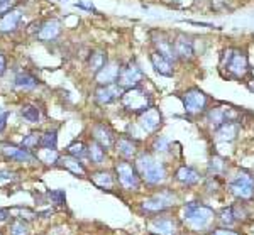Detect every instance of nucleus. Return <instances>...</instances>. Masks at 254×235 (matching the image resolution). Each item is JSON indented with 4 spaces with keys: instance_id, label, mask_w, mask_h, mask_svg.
<instances>
[{
    "instance_id": "nucleus-22",
    "label": "nucleus",
    "mask_w": 254,
    "mask_h": 235,
    "mask_svg": "<svg viewBox=\"0 0 254 235\" xmlns=\"http://www.w3.org/2000/svg\"><path fill=\"white\" fill-rule=\"evenodd\" d=\"M61 32V22L58 19H49L46 22L41 24L39 31H38V39L39 41H55Z\"/></svg>"
},
{
    "instance_id": "nucleus-15",
    "label": "nucleus",
    "mask_w": 254,
    "mask_h": 235,
    "mask_svg": "<svg viewBox=\"0 0 254 235\" xmlns=\"http://www.w3.org/2000/svg\"><path fill=\"white\" fill-rule=\"evenodd\" d=\"M92 135L93 141H97L105 149H110V147L116 146V134L107 123H95L92 127Z\"/></svg>"
},
{
    "instance_id": "nucleus-40",
    "label": "nucleus",
    "mask_w": 254,
    "mask_h": 235,
    "mask_svg": "<svg viewBox=\"0 0 254 235\" xmlns=\"http://www.w3.org/2000/svg\"><path fill=\"white\" fill-rule=\"evenodd\" d=\"M14 3H15V0H0V17H2L3 14H7L9 10H12Z\"/></svg>"
},
{
    "instance_id": "nucleus-35",
    "label": "nucleus",
    "mask_w": 254,
    "mask_h": 235,
    "mask_svg": "<svg viewBox=\"0 0 254 235\" xmlns=\"http://www.w3.org/2000/svg\"><path fill=\"white\" fill-rule=\"evenodd\" d=\"M219 220H220V224L225 225V227L234 225V222H236L234 207H225V208L220 210V213H219Z\"/></svg>"
},
{
    "instance_id": "nucleus-3",
    "label": "nucleus",
    "mask_w": 254,
    "mask_h": 235,
    "mask_svg": "<svg viewBox=\"0 0 254 235\" xmlns=\"http://www.w3.org/2000/svg\"><path fill=\"white\" fill-rule=\"evenodd\" d=\"M215 213L208 205L200 203V201H190L185 207V222L191 229L195 230H203L210 225V222L214 220Z\"/></svg>"
},
{
    "instance_id": "nucleus-46",
    "label": "nucleus",
    "mask_w": 254,
    "mask_h": 235,
    "mask_svg": "<svg viewBox=\"0 0 254 235\" xmlns=\"http://www.w3.org/2000/svg\"><path fill=\"white\" fill-rule=\"evenodd\" d=\"M76 7H81V9H87V10H95L93 5H88V3H76Z\"/></svg>"
},
{
    "instance_id": "nucleus-39",
    "label": "nucleus",
    "mask_w": 254,
    "mask_h": 235,
    "mask_svg": "<svg viewBox=\"0 0 254 235\" xmlns=\"http://www.w3.org/2000/svg\"><path fill=\"white\" fill-rule=\"evenodd\" d=\"M48 198L51 200V203L63 205L64 200H66V195H64L63 189H51V191H48Z\"/></svg>"
},
{
    "instance_id": "nucleus-29",
    "label": "nucleus",
    "mask_w": 254,
    "mask_h": 235,
    "mask_svg": "<svg viewBox=\"0 0 254 235\" xmlns=\"http://www.w3.org/2000/svg\"><path fill=\"white\" fill-rule=\"evenodd\" d=\"M90 178H92L93 183L102 189H110L114 186V178L109 171H97V173H93Z\"/></svg>"
},
{
    "instance_id": "nucleus-26",
    "label": "nucleus",
    "mask_w": 254,
    "mask_h": 235,
    "mask_svg": "<svg viewBox=\"0 0 254 235\" xmlns=\"http://www.w3.org/2000/svg\"><path fill=\"white\" fill-rule=\"evenodd\" d=\"M105 64H107V53L97 49V51H93L92 55H90V58H88V69L92 73H98Z\"/></svg>"
},
{
    "instance_id": "nucleus-7",
    "label": "nucleus",
    "mask_w": 254,
    "mask_h": 235,
    "mask_svg": "<svg viewBox=\"0 0 254 235\" xmlns=\"http://www.w3.org/2000/svg\"><path fill=\"white\" fill-rule=\"evenodd\" d=\"M229 189L239 200H251L254 196V176L248 171H239L229 183Z\"/></svg>"
},
{
    "instance_id": "nucleus-31",
    "label": "nucleus",
    "mask_w": 254,
    "mask_h": 235,
    "mask_svg": "<svg viewBox=\"0 0 254 235\" xmlns=\"http://www.w3.org/2000/svg\"><path fill=\"white\" fill-rule=\"evenodd\" d=\"M56 146H58V130H48L41 135L39 147H44V149H56Z\"/></svg>"
},
{
    "instance_id": "nucleus-37",
    "label": "nucleus",
    "mask_w": 254,
    "mask_h": 235,
    "mask_svg": "<svg viewBox=\"0 0 254 235\" xmlns=\"http://www.w3.org/2000/svg\"><path fill=\"white\" fill-rule=\"evenodd\" d=\"M39 142H41V135L36 134V132H32V134L24 137L22 146L26 147V149H29V151H34V149H38V147H39Z\"/></svg>"
},
{
    "instance_id": "nucleus-12",
    "label": "nucleus",
    "mask_w": 254,
    "mask_h": 235,
    "mask_svg": "<svg viewBox=\"0 0 254 235\" xmlns=\"http://www.w3.org/2000/svg\"><path fill=\"white\" fill-rule=\"evenodd\" d=\"M151 41H153L154 44V51H158L159 55H163L165 58L171 61V63H175V61H178V58L175 55V48H173V41H171L165 32H153V36H151Z\"/></svg>"
},
{
    "instance_id": "nucleus-36",
    "label": "nucleus",
    "mask_w": 254,
    "mask_h": 235,
    "mask_svg": "<svg viewBox=\"0 0 254 235\" xmlns=\"http://www.w3.org/2000/svg\"><path fill=\"white\" fill-rule=\"evenodd\" d=\"M224 170H225V161L220 156H214L210 159V163H208V171L214 173V176H217L220 173H224Z\"/></svg>"
},
{
    "instance_id": "nucleus-16",
    "label": "nucleus",
    "mask_w": 254,
    "mask_h": 235,
    "mask_svg": "<svg viewBox=\"0 0 254 235\" xmlns=\"http://www.w3.org/2000/svg\"><path fill=\"white\" fill-rule=\"evenodd\" d=\"M0 152L5 156L7 159H14L19 163H32L34 156L31 154L29 149H26L24 146H12V144H0Z\"/></svg>"
},
{
    "instance_id": "nucleus-10",
    "label": "nucleus",
    "mask_w": 254,
    "mask_h": 235,
    "mask_svg": "<svg viewBox=\"0 0 254 235\" xmlns=\"http://www.w3.org/2000/svg\"><path fill=\"white\" fill-rule=\"evenodd\" d=\"M137 123L146 134H153V132H156L163 125V115L156 107H149L146 112L139 114Z\"/></svg>"
},
{
    "instance_id": "nucleus-41",
    "label": "nucleus",
    "mask_w": 254,
    "mask_h": 235,
    "mask_svg": "<svg viewBox=\"0 0 254 235\" xmlns=\"http://www.w3.org/2000/svg\"><path fill=\"white\" fill-rule=\"evenodd\" d=\"M7 118H9V112H7V110H0V132L5 130Z\"/></svg>"
},
{
    "instance_id": "nucleus-25",
    "label": "nucleus",
    "mask_w": 254,
    "mask_h": 235,
    "mask_svg": "<svg viewBox=\"0 0 254 235\" xmlns=\"http://www.w3.org/2000/svg\"><path fill=\"white\" fill-rule=\"evenodd\" d=\"M175 178L182 184L190 186V184H196L200 181V173L191 166H180L178 170H176Z\"/></svg>"
},
{
    "instance_id": "nucleus-13",
    "label": "nucleus",
    "mask_w": 254,
    "mask_h": 235,
    "mask_svg": "<svg viewBox=\"0 0 254 235\" xmlns=\"http://www.w3.org/2000/svg\"><path fill=\"white\" fill-rule=\"evenodd\" d=\"M227 120H236V112L227 105H219L214 109L207 110V122L214 127L222 125Z\"/></svg>"
},
{
    "instance_id": "nucleus-44",
    "label": "nucleus",
    "mask_w": 254,
    "mask_h": 235,
    "mask_svg": "<svg viewBox=\"0 0 254 235\" xmlns=\"http://www.w3.org/2000/svg\"><path fill=\"white\" fill-rule=\"evenodd\" d=\"M5 69H7V59L3 55H0V76L5 73Z\"/></svg>"
},
{
    "instance_id": "nucleus-20",
    "label": "nucleus",
    "mask_w": 254,
    "mask_h": 235,
    "mask_svg": "<svg viewBox=\"0 0 254 235\" xmlns=\"http://www.w3.org/2000/svg\"><path fill=\"white\" fill-rule=\"evenodd\" d=\"M149 59H151V64H153L154 71H156L158 75H161V76H168V78L175 75L173 63H171V61L168 59V58H165L163 55H159L158 51H153V53H151Z\"/></svg>"
},
{
    "instance_id": "nucleus-33",
    "label": "nucleus",
    "mask_w": 254,
    "mask_h": 235,
    "mask_svg": "<svg viewBox=\"0 0 254 235\" xmlns=\"http://www.w3.org/2000/svg\"><path fill=\"white\" fill-rule=\"evenodd\" d=\"M20 114H22V117L31 123H38L41 120V112L36 105H24Z\"/></svg>"
},
{
    "instance_id": "nucleus-38",
    "label": "nucleus",
    "mask_w": 254,
    "mask_h": 235,
    "mask_svg": "<svg viewBox=\"0 0 254 235\" xmlns=\"http://www.w3.org/2000/svg\"><path fill=\"white\" fill-rule=\"evenodd\" d=\"M153 149L156 152H166L170 149V139L165 137V135H158V137L154 139Z\"/></svg>"
},
{
    "instance_id": "nucleus-21",
    "label": "nucleus",
    "mask_w": 254,
    "mask_h": 235,
    "mask_svg": "<svg viewBox=\"0 0 254 235\" xmlns=\"http://www.w3.org/2000/svg\"><path fill=\"white\" fill-rule=\"evenodd\" d=\"M151 229L158 235H176L178 225L171 217H156L151 222Z\"/></svg>"
},
{
    "instance_id": "nucleus-23",
    "label": "nucleus",
    "mask_w": 254,
    "mask_h": 235,
    "mask_svg": "<svg viewBox=\"0 0 254 235\" xmlns=\"http://www.w3.org/2000/svg\"><path fill=\"white\" fill-rule=\"evenodd\" d=\"M119 73H121V64L119 63H107L100 71L97 73V83L98 85H112L117 83Z\"/></svg>"
},
{
    "instance_id": "nucleus-2",
    "label": "nucleus",
    "mask_w": 254,
    "mask_h": 235,
    "mask_svg": "<svg viewBox=\"0 0 254 235\" xmlns=\"http://www.w3.org/2000/svg\"><path fill=\"white\" fill-rule=\"evenodd\" d=\"M222 68H225L229 71V75L232 78H244L249 73V61H248V55L243 51V49L237 48H227L222 55Z\"/></svg>"
},
{
    "instance_id": "nucleus-45",
    "label": "nucleus",
    "mask_w": 254,
    "mask_h": 235,
    "mask_svg": "<svg viewBox=\"0 0 254 235\" xmlns=\"http://www.w3.org/2000/svg\"><path fill=\"white\" fill-rule=\"evenodd\" d=\"M210 235H239V234L232 232V230H225V229H219V230H215V232H212Z\"/></svg>"
},
{
    "instance_id": "nucleus-43",
    "label": "nucleus",
    "mask_w": 254,
    "mask_h": 235,
    "mask_svg": "<svg viewBox=\"0 0 254 235\" xmlns=\"http://www.w3.org/2000/svg\"><path fill=\"white\" fill-rule=\"evenodd\" d=\"M15 179V173L12 171H0V181H12Z\"/></svg>"
},
{
    "instance_id": "nucleus-17",
    "label": "nucleus",
    "mask_w": 254,
    "mask_h": 235,
    "mask_svg": "<svg viewBox=\"0 0 254 235\" xmlns=\"http://www.w3.org/2000/svg\"><path fill=\"white\" fill-rule=\"evenodd\" d=\"M241 130V123L237 120H227L222 125L215 127V141L217 142H232L237 139Z\"/></svg>"
},
{
    "instance_id": "nucleus-8",
    "label": "nucleus",
    "mask_w": 254,
    "mask_h": 235,
    "mask_svg": "<svg viewBox=\"0 0 254 235\" xmlns=\"http://www.w3.org/2000/svg\"><path fill=\"white\" fill-rule=\"evenodd\" d=\"M142 80H144V71H142L141 66H139L136 61H127L124 66H121L117 85L121 86L124 92L130 88H136V86L141 85Z\"/></svg>"
},
{
    "instance_id": "nucleus-11",
    "label": "nucleus",
    "mask_w": 254,
    "mask_h": 235,
    "mask_svg": "<svg viewBox=\"0 0 254 235\" xmlns=\"http://www.w3.org/2000/svg\"><path fill=\"white\" fill-rule=\"evenodd\" d=\"M173 48H175V55L178 59H182V61L193 59L195 44H193V41H191L190 36H187L185 32L176 34V38L173 39Z\"/></svg>"
},
{
    "instance_id": "nucleus-24",
    "label": "nucleus",
    "mask_w": 254,
    "mask_h": 235,
    "mask_svg": "<svg viewBox=\"0 0 254 235\" xmlns=\"http://www.w3.org/2000/svg\"><path fill=\"white\" fill-rule=\"evenodd\" d=\"M58 164H60L61 168H64V170L71 171L73 175H76V176H85V175H87V170H85L81 159L75 158V156H71V154L60 156Z\"/></svg>"
},
{
    "instance_id": "nucleus-42",
    "label": "nucleus",
    "mask_w": 254,
    "mask_h": 235,
    "mask_svg": "<svg viewBox=\"0 0 254 235\" xmlns=\"http://www.w3.org/2000/svg\"><path fill=\"white\" fill-rule=\"evenodd\" d=\"M10 222V208H0V224Z\"/></svg>"
},
{
    "instance_id": "nucleus-1",
    "label": "nucleus",
    "mask_w": 254,
    "mask_h": 235,
    "mask_svg": "<svg viewBox=\"0 0 254 235\" xmlns=\"http://www.w3.org/2000/svg\"><path fill=\"white\" fill-rule=\"evenodd\" d=\"M136 170L147 184H159L166 179V168L147 152H141L136 158Z\"/></svg>"
},
{
    "instance_id": "nucleus-18",
    "label": "nucleus",
    "mask_w": 254,
    "mask_h": 235,
    "mask_svg": "<svg viewBox=\"0 0 254 235\" xmlns=\"http://www.w3.org/2000/svg\"><path fill=\"white\" fill-rule=\"evenodd\" d=\"M22 10L20 9H12L7 14H3L0 17V34H9L14 32L19 27L20 20H22Z\"/></svg>"
},
{
    "instance_id": "nucleus-30",
    "label": "nucleus",
    "mask_w": 254,
    "mask_h": 235,
    "mask_svg": "<svg viewBox=\"0 0 254 235\" xmlns=\"http://www.w3.org/2000/svg\"><path fill=\"white\" fill-rule=\"evenodd\" d=\"M9 235H31L27 220L14 217V220L9 222Z\"/></svg>"
},
{
    "instance_id": "nucleus-9",
    "label": "nucleus",
    "mask_w": 254,
    "mask_h": 235,
    "mask_svg": "<svg viewBox=\"0 0 254 235\" xmlns=\"http://www.w3.org/2000/svg\"><path fill=\"white\" fill-rule=\"evenodd\" d=\"M175 201V196L171 195L170 191H163L159 195L153 196V198H147L141 203V208L144 210L146 213H161L168 210L173 205Z\"/></svg>"
},
{
    "instance_id": "nucleus-6",
    "label": "nucleus",
    "mask_w": 254,
    "mask_h": 235,
    "mask_svg": "<svg viewBox=\"0 0 254 235\" xmlns=\"http://www.w3.org/2000/svg\"><path fill=\"white\" fill-rule=\"evenodd\" d=\"M116 173H117L119 184L124 189L136 191V189H139V186H141V176H139L136 166H132L127 159L117 161Z\"/></svg>"
},
{
    "instance_id": "nucleus-32",
    "label": "nucleus",
    "mask_w": 254,
    "mask_h": 235,
    "mask_svg": "<svg viewBox=\"0 0 254 235\" xmlns=\"http://www.w3.org/2000/svg\"><path fill=\"white\" fill-rule=\"evenodd\" d=\"M68 154L75 156V158H78V159H85V158H88V146L81 141H76L68 146Z\"/></svg>"
},
{
    "instance_id": "nucleus-19",
    "label": "nucleus",
    "mask_w": 254,
    "mask_h": 235,
    "mask_svg": "<svg viewBox=\"0 0 254 235\" xmlns=\"http://www.w3.org/2000/svg\"><path fill=\"white\" fill-rule=\"evenodd\" d=\"M137 146H139V142L136 141V139L127 137V135H121V137L116 141V147H117L119 156H122V158L127 159V161L137 156Z\"/></svg>"
},
{
    "instance_id": "nucleus-5",
    "label": "nucleus",
    "mask_w": 254,
    "mask_h": 235,
    "mask_svg": "<svg viewBox=\"0 0 254 235\" xmlns=\"http://www.w3.org/2000/svg\"><path fill=\"white\" fill-rule=\"evenodd\" d=\"M180 97H182L183 109H185L187 114L200 115V114L207 112L208 97L200 88H196V86H193V88H188L187 92H183Z\"/></svg>"
},
{
    "instance_id": "nucleus-28",
    "label": "nucleus",
    "mask_w": 254,
    "mask_h": 235,
    "mask_svg": "<svg viewBox=\"0 0 254 235\" xmlns=\"http://www.w3.org/2000/svg\"><path fill=\"white\" fill-rule=\"evenodd\" d=\"M39 85L38 78L32 76L31 73H19L17 76H15V86L20 90H34L36 86Z\"/></svg>"
},
{
    "instance_id": "nucleus-34",
    "label": "nucleus",
    "mask_w": 254,
    "mask_h": 235,
    "mask_svg": "<svg viewBox=\"0 0 254 235\" xmlns=\"http://www.w3.org/2000/svg\"><path fill=\"white\" fill-rule=\"evenodd\" d=\"M36 156H38V159L41 161V163H46V164L58 163V159H60L56 149H44V147H41L39 152Z\"/></svg>"
},
{
    "instance_id": "nucleus-14",
    "label": "nucleus",
    "mask_w": 254,
    "mask_h": 235,
    "mask_svg": "<svg viewBox=\"0 0 254 235\" xmlns=\"http://www.w3.org/2000/svg\"><path fill=\"white\" fill-rule=\"evenodd\" d=\"M122 93H124V90H122L117 83L100 85L95 92V100L100 105H109V104H112V102L119 100V98L122 97Z\"/></svg>"
},
{
    "instance_id": "nucleus-27",
    "label": "nucleus",
    "mask_w": 254,
    "mask_h": 235,
    "mask_svg": "<svg viewBox=\"0 0 254 235\" xmlns=\"http://www.w3.org/2000/svg\"><path fill=\"white\" fill-rule=\"evenodd\" d=\"M105 147H102L97 141H92L88 144V159L92 161V164H102L105 161Z\"/></svg>"
},
{
    "instance_id": "nucleus-4",
    "label": "nucleus",
    "mask_w": 254,
    "mask_h": 235,
    "mask_svg": "<svg viewBox=\"0 0 254 235\" xmlns=\"http://www.w3.org/2000/svg\"><path fill=\"white\" fill-rule=\"evenodd\" d=\"M121 102H122V107L130 114H142V112H146L149 107H153L149 93H147L146 90H142L141 86L126 90L121 97Z\"/></svg>"
}]
</instances>
